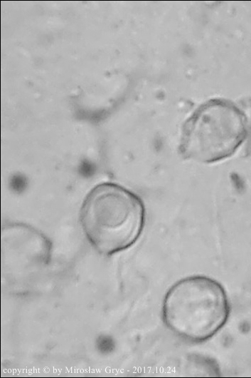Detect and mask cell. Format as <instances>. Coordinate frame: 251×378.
I'll return each mask as SVG.
<instances>
[{
  "label": "cell",
  "mask_w": 251,
  "mask_h": 378,
  "mask_svg": "<svg viewBox=\"0 0 251 378\" xmlns=\"http://www.w3.org/2000/svg\"><path fill=\"white\" fill-rule=\"evenodd\" d=\"M83 232L101 254L111 255L132 246L145 223L141 200L119 185L105 183L85 197L80 214Z\"/></svg>",
  "instance_id": "cell-1"
},
{
  "label": "cell",
  "mask_w": 251,
  "mask_h": 378,
  "mask_svg": "<svg viewBox=\"0 0 251 378\" xmlns=\"http://www.w3.org/2000/svg\"><path fill=\"white\" fill-rule=\"evenodd\" d=\"M161 315L165 325L175 335L188 342L201 343L226 324L230 304L219 282L205 275H191L167 290Z\"/></svg>",
  "instance_id": "cell-2"
},
{
  "label": "cell",
  "mask_w": 251,
  "mask_h": 378,
  "mask_svg": "<svg viewBox=\"0 0 251 378\" xmlns=\"http://www.w3.org/2000/svg\"><path fill=\"white\" fill-rule=\"evenodd\" d=\"M247 134V121L240 108L224 99L210 100L183 123L179 153L185 159L216 163L232 156Z\"/></svg>",
  "instance_id": "cell-3"
}]
</instances>
